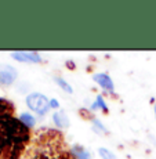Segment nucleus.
<instances>
[{
	"mask_svg": "<svg viewBox=\"0 0 156 159\" xmlns=\"http://www.w3.org/2000/svg\"><path fill=\"white\" fill-rule=\"evenodd\" d=\"M73 155H75L76 159H91L90 152L83 149L82 147H75L73 148Z\"/></svg>",
	"mask_w": 156,
	"mask_h": 159,
	"instance_id": "6e6552de",
	"label": "nucleus"
},
{
	"mask_svg": "<svg viewBox=\"0 0 156 159\" xmlns=\"http://www.w3.org/2000/svg\"><path fill=\"white\" fill-rule=\"evenodd\" d=\"M54 80H56V83H57L60 87H62L64 90L66 91V93H69V94H72V93H73V90H72L71 84H69V83H66V82L64 80V79H61V78H56V79H54Z\"/></svg>",
	"mask_w": 156,
	"mask_h": 159,
	"instance_id": "9d476101",
	"label": "nucleus"
},
{
	"mask_svg": "<svg viewBox=\"0 0 156 159\" xmlns=\"http://www.w3.org/2000/svg\"><path fill=\"white\" fill-rule=\"evenodd\" d=\"M96 108H101L102 111H108V107H106V104H105V101H104V98L101 96H98L97 97V101H96V104L93 105V109H96Z\"/></svg>",
	"mask_w": 156,
	"mask_h": 159,
	"instance_id": "f8f14e48",
	"label": "nucleus"
},
{
	"mask_svg": "<svg viewBox=\"0 0 156 159\" xmlns=\"http://www.w3.org/2000/svg\"><path fill=\"white\" fill-rule=\"evenodd\" d=\"M17 79V71L10 65H0V86H10Z\"/></svg>",
	"mask_w": 156,
	"mask_h": 159,
	"instance_id": "7ed1b4c3",
	"label": "nucleus"
},
{
	"mask_svg": "<svg viewBox=\"0 0 156 159\" xmlns=\"http://www.w3.org/2000/svg\"><path fill=\"white\" fill-rule=\"evenodd\" d=\"M50 107H51V108H58V107H60V104H58L57 100H50Z\"/></svg>",
	"mask_w": 156,
	"mask_h": 159,
	"instance_id": "ddd939ff",
	"label": "nucleus"
},
{
	"mask_svg": "<svg viewBox=\"0 0 156 159\" xmlns=\"http://www.w3.org/2000/svg\"><path fill=\"white\" fill-rule=\"evenodd\" d=\"M53 119H54V122H56V125L58 127H68L69 126V119H68V116L65 115L64 111L54 112Z\"/></svg>",
	"mask_w": 156,
	"mask_h": 159,
	"instance_id": "423d86ee",
	"label": "nucleus"
},
{
	"mask_svg": "<svg viewBox=\"0 0 156 159\" xmlns=\"http://www.w3.org/2000/svg\"><path fill=\"white\" fill-rule=\"evenodd\" d=\"M20 120L22 122V123L25 125L26 127H28V126H29V127H30V126H35V123H36V119L33 118V116L30 115V114H28V112H25V114L21 115V116H20Z\"/></svg>",
	"mask_w": 156,
	"mask_h": 159,
	"instance_id": "1a4fd4ad",
	"label": "nucleus"
},
{
	"mask_svg": "<svg viewBox=\"0 0 156 159\" xmlns=\"http://www.w3.org/2000/svg\"><path fill=\"white\" fill-rule=\"evenodd\" d=\"M155 114H156V107H155Z\"/></svg>",
	"mask_w": 156,
	"mask_h": 159,
	"instance_id": "2eb2a0df",
	"label": "nucleus"
},
{
	"mask_svg": "<svg viewBox=\"0 0 156 159\" xmlns=\"http://www.w3.org/2000/svg\"><path fill=\"white\" fill-rule=\"evenodd\" d=\"M11 57L21 62H40L42 61L40 56L33 51H13Z\"/></svg>",
	"mask_w": 156,
	"mask_h": 159,
	"instance_id": "20e7f679",
	"label": "nucleus"
},
{
	"mask_svg": "<svg viewBox=\"0 0 156 159\" xmlns=\"http://www.w3.org/2000/svg\"><path fill=\"white\" fill-rule=\"evenodd\" d=\"M13 114V105L4 98H0V118L11 116Z\"/></svg>",
	"mask_w": 156,
	"mask_h": 159,
	"instance_id": "0eeeda50",
	"label": "nucleus"
},
{
	"mask_svg": "<svg viewBox=\"0 0 156 159\" xmlns=\"http://www.w3.org/2000/svg\"><path fill=\"white\" fill-rule=\"evenodd\" d=\"M94 82L96 83H98L101 87H104L105 90L108 91H114L115 90V86H114V82H112V79L109 78L108 75H105V73H96V75L93 76Z\"/></svg>",
	"mask_w": 156,
	"mask_h": 159,
	"instance_id": "39448f33",
	"label": "nucleus"
},
{
	"mask_svg": "<svg viewBox=\"0 0 156 159\" xmlns=\"http://www.w3.org/2000/svg\"><path fill=\"white\" fill-rule=\"evenodd\" d=\"M61 159H71V158H69V157H62Z\"/></svg>",
	"mask_w": 156,
	"mask_h": 159,
	"instance_id": "4468645a",
	"label": "nucleus"
},
{
	"mask_svg": "<svg viewBox=\"0 0 156 159\" xmlns=\"http://www.w3.org/2000/svg\"><path fill=\"white\" fill-rule=\"evenodd\" d=\"M98 154L102 159H116V155L114 154V152L109 151V149H106V148H100Z\"/></svg>",
	"mask_w": 156,
	"mask_h": 159,
	"instance_id": "9b49d317",
	"label": "nucleus"
},
{
	"mask_svg": "<svg viewBox=\"0 0 156 159\" xmlns=\"http://www.w3.org/2000/svg\"><path fill=\"white\" fill-rule=\"evenodd\" d=\"M26 105L29 107V109L40 115L46 114L50 109V101L46 98V96H43L40 93H30L26 97Z\"/></svg>",
	"mask_w": 156,
	"mask_h": 159,
	"instance_id": "f03ea898",
	"label": "nucleus"
},
{
	"mask_svg": "<svg viewBox=\"0 0 156 159\" xmlns=\"http://www.w3.org/2000/svg\"><path fill=\"white\" fill-rule=\"evenodd\" d=\"M3 120H4L6 129H7L8 134H10L11 139H13L15 143L22 144V143L28 141L29 131H28V127H26L22 122L13 118V116H4Z\"/></svg>",
	"mask_w": 156,
	"mask_h": 159,
	"instance_id": "f257e3e1",
	"label": "nucleus"
}]
</instances>
